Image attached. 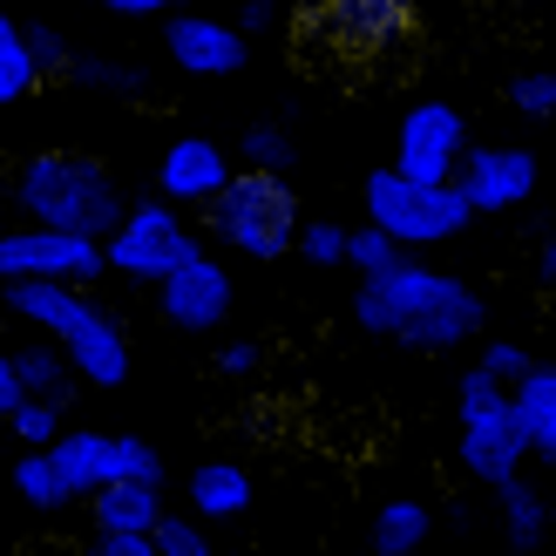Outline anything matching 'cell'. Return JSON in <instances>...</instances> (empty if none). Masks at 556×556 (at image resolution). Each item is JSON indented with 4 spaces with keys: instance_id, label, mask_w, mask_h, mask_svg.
Instances as JSON below:
<instances>
[{
    "instance_id": "4316f807",
    "label": "cell",
    "mask_w": 556,
    "mask_h": 556,
    "mask_svg": "<svg viewBox=\"0 0 556 556\" xmlns=\"http://www.w3.org/2000/svg\"><path fill=\"white\" fill-rule=\"evenodd\" d=\"M8 428H14V441H21V455H48L54 441H62V407H41V401H21L14 414H8Z\"/></svg>"
},
{
    "instance_id": "ac0fdd59",
    "label": "cell",
    "mask_w": 556,
    "mask_h": 556,
    "mask_svg": "<svg viewBox=\"0 0 556 556\" xmlns=\"http://www.w3.org/2000/svg\"><path fill=\"white\" fill-rule=\"evenodd\" d=\"M81 305H89V292H68V286H8V313L41 326L48 346L68 340V326L81 319Z\"/></svg>"
},
{
    "instance_id": "3957f363",
    "label": "cell",
    "mask_w": 556,
    "mask_h": 556,
    "mask_svg": "<svg viewBox=\"0 0 556 556\" xmlns=\"http://www.w3.org/2000/svg\"><path fill=\"white\" fill-rule=\"evenodd\" d=\"M211 231H217V244H231V252L252 258V265L292 258V238H299V198H292V184L286 177L238 170L225 184V198L211 204Z\"/></svg>"
},
{
    "instance_id": "ffe728a7",
    "label": "cell",
    "mask_w": 556,
    "mask_h": 556,
    "mask_svg": "<svg viewBox=\"0 0 556 556\" xmlns=\"http://www.w3.org/2000/svg\"><path fill=\"white\" fill-rule=\"evenodd\" d=\"M14 380H21V401H41V407H68V394H75L68 359H62V346H48V340L14 353Z\"/></svg>"
},
{
    "instance_id": "8fae6325",
    "label": "cell",
    "mask_w": 556,
    "mask_h": 556,
    "mask_svg": "<svg viewBox=\"0 0 556 556\" xmlns=\"http://www.w3.org/2000/svg\"><path fill=\"white\" fill-rule=\"evenodd\" d=\"M238 170H231V156L225 150H217L211 143V136H184V143H170V150H163V163H156V190H163V198L156 204H170L177 217L184 211H211L217 198H225V184H231Z\"/></svg>"
},
{
    "instance_id": "9a60e30c",
    "label": "cell",
    "mask_w": 556,
    "mask_h": 556,
    "mask_svg": "<svg viewBox=\"0 0 556 556\" xmlns=\"http://www.w3.org/2000/svg\"><path fill=\"white\" fill-rule=\"evenodd\" d=\"M163 516H170V509H163V489L109 482V489L89 495V530H96V536H150Z\"/></svg>"
},
{
    "instance_id": "2e32d148",
    "label": "cell",
    "mask_w": 556,
    "mask_h": 556,
    "mask_svg": "<svg viewBox=\"0 0 556 556\" xmlns=\"http://www.w3.org/2000/svg\"><path fill=\"white\" fill-rule=\"evenodd\" d=\"M509 407H516L522 448L543 455V462H556V367H543V359H536V367L509 387Z\"/></svg>"
},
{
    "instance_id": "7402d4cb",
    "label": "cell",
    "mask_w": 556,
    "mask_h": 556,
    "mask_svg": "<svg viewBox=\"0 0 556 556\" xmlns=\"http://www.w3.org/2000/svg\"><path fill=\"white\" fill-rule=\"evenodd\" d=\"M495 503H503V530H509L516 549H536V543L549 536V509H543V495L522 482V476L495 489Z\"/></svg>"
},
{
    "instance_id": "9c48e42d",
    "label": "cell",
    "mask_w": 556,
    "mask_h": 556,
    "mask_svg": "<svg viewBox=\"0 0 556 556\" xmlns=\"http://www.w3.org/2000/svg\"><path fill=\"white\" fill-rule=\"evenodd\" d=\"M536 150H522V143H468L462 156V170H455V190H462V204L468 211H522L536 198Z\"/></svg>"
},
{
    "instance_id": "8992f818",
    "label": "cell",
    "mask_w": 556,
    "mask_h": 556,
    "mask_svg": "<svg viewBox=\"0 0 556 556\" xmlns=\"http://www.w3.org/2000/svg\"><path fill=\"white\" fill-rule=\"evenodd\" d=\"M198 252H204L198 231H190L170 204H136V211H123V225L102 238V271H123L136 286H163V278L177 265H190Z\"/></svg>"
},
{
    "instance_id": "44dd1931",
    "label": "cell",
    "mask_w": 556,
    "mask_h": 556,
    "mask_svg": "<svg viewBox=\"0 0 556 556\" xmlns=\"http://www.w3.org/2000/svg\"><path fill=\"white\" fill-rule=\"evenodd\" d=\"M434 530V516L428 503H414V495H394V503H380L374 509V556H414L428 543Z\"/></svg>"
},
{
    "instance_id": "f1b7e54d",
    "label": "cell",
    "mask_w": 556,
    "mask_h": 556,
    "mask_svg": "<svg viewBox=\"0 0 556 556\" xmlns=\"http://www.w3.org/2000/svg\"><path fill=\"white\" fill-rule=\"evenodd\" d=\"M292 252L305 265H346V225H332V217H305L299 238H292Z\"/></svg>"
},
{
    "instance_id": "4dcf8cb0",
    "label": "cell",
    "mask_w": 556,
    "mask_h": 556,
    "mask_svg": "<svg viewBox=\"0 0 556 556\" xmlns=\"http://www.w3.org/2000/svg\"><path fill=\"white\" fill-rule=\"evenodd\" d=\"M150 549L156 556H217L211 536H204V522H190V516H163L150 530Z\"/></svg>"
},
{
    "instance_id": "5bb4252c",
    "label": "cell",
    "mask_w": 556,
    "mask_h": 556,
    "mask_svg": "<svg viewBox=\"0 0 556 556\" xmlns=\"http://www.w3.org/2000/svg\"><path fill=\"white\" fill-rule=\"evenodd\" d=\"M319 27H332L346 54H380V48L407 41L421 21H414V8H401V0H332L319 14Z\"/></svg>"
},
{
    "instance_id": "836d02e7",
    "label": "cell",
    "mask_w": 556,
    "mask_h": 556,
    "mask_svg": "<svg viewBox=\"0 0 556 556\" xmlns=\"http://www.w3.org/2000/svg\"><path fill=\"white\" fill-rule=\"evenodd\" d=\"M346 265H353L359 278H374V271H387V265H401V252H394L380 231L359 225V231H346Z\"/></svg>"
},
{
    "instance_id": "6da1fadb",
    "label": "cell",
    "mask_w": 556,
    "mask_h": 556,
    "mask_svg": "<svg viewBox=\"0 0 556 556\" xmlns=\"http://www.w3.org/2000/svg\"><path fill=\"white\" fill-rule=\"evenodd\" d=\"M353 319H359V332H374V340H401L414 353H448V346L482 332L489 299L476 286H462L455 271L401 258V265H387L374 278H359Z\"/></svg>"
},
{
    "instance_id": "d6a6232c",
    "label": "cell",
    "mask_w": 556,
    "mask_h": 556,
    "mask_svg": "<svg viewBox=\"0 0 556 556\" xmlns=\"http://www.w3.org/2000/svg\"><path fill=\"white\" fill-rule=\"evenodd\" d=\"M530 367H536V359L522 353L516 340H482V359H476V374H482V380H495V387H516V380L530 374Z\"/></svg>"
},
{
    "instance_id": "8d00e7d4",
    "label": "cell",
    "mask_w": 556,
    "mask_h": 556,
    "mask_svg": "<svg viewBox=\"0 0 556 556\" xmlns=\"http://www.w3.org/2000/svg\"><path fill=\"white\" fill-rule=\"evenodd\" d=\"M102 14H109V21H163L170 8H163V0H109Z\"/></svg>"
},
{
    "instance_id": "f546056e",
    "label": "cell",
    "mask_w": 556,
    "mask_h": 556,
    "mask_svg": "<svg viewBox=\"0 0 556 556\" xmlns=\"http://www.w3.org/2000/svg\"><path fill=\"white\" fill-rule=\"evenodd\" d=\"M21 48H27V62H35V75H41V81H48V75H68V68H75L68 41L54 35V27H41V21H27V27H21Z\"/></svg>"
},
{
    "instance_id": "cb8c5ba5",
    "label": "cell",
    "mask_w": 556,
    "mask_h": 556,
    "mask_svg": "<svg viewBox=\"0 0 556 556\" xmlns=\"http://www.w3.org/2000/svg\"><path fill=\"white\" fill-rule=\"evenodd\" d=\"M109 482H136V489H163V455L136 434H109Z\"/></svg>"
},
{
    "instance_id": "e0dca14e",
    "label": "cell",
    "mask_w": 556,
    "mask_h": 556,
    "mask_svg": "<svg viewBox=\"0 0 556 556\" xmlns=\"http://www.w3.org/2000/svg\"><path fill=\"white\" fill-rule=\"evenodd\" d=\"M48 462H54V476H62L68 503L109 489V434L102 428H62V441L48 448Z\"/></svg>"
},
{
    "instance_id": "30bf717a",
    "label": "cell",
    "mask_w": 556,
    "mask_h": 556,
    "mask_svg": "<svg viewBox=\"0 0 556 556\" xmlns=\"http://www.w3.org/2000/svg\"><path fill=\"white\" fill-rule=\"evenodd\" d=\"M231 299H238V286H231V271L211 252H198L190 265H177L156 286V305H163V319H170L177 332H217L231 319Z\"/></svg>"
},
{
    "instance_id": "484cf974",
    "label": "cell",
    "mask_w": 556,
    "mask_h": 556,
    "mask_svg": "<svg viewBox=\"0 0 556 556\" xmlns=\"http://www.w3.org/2000/svg\"><path fill=\"white\" fill-rule=\"evenodd\" d=\"M14 489H21V503L41 509V516L68 509V489H62V476H54L48 455H21V462H14Z\"/></svg>"
},
{
    "instance_id": "d590c367",
    "label": "cell",
    "mask_w": 556,
    "mask_h": 556,
    "mask_svg": "<svg viewBox=\"0 0 556 556\" xmlns=\"http://www.w3.org/2000/svg\"><path fill=\"white\" fill-rule=\"evenodd\" d=\"M81 556H156V549H150V536H96V530H89Z\"/></svg>"
},
{
    "instance_id": "d6986e66",
    "label": "cell",
    "mask_w": 556,
    "mask_h": 556,
    "mask_svg": "<svg viewBox=\"0 0 556 556\" xmlns=\"http://www.w3.org/2000/svg\"><path fill=\"white\" fill-rule=\"evenodd\" d=\"M190 509H198L204 522H231L252 509V476H244L238 462H204L190 468Z\"/></svg>"
},
{
    "instance_id": "e575fe53",
    "label": "cell",
    "mask_w": 556,
    "mask_h": 556,
    "mask_svg": "<svg viewBox=\"0 0 556 556\" xmlns=\"http://www.w3.org/2000/svg\"><path fill=\"white\" fill-rule=\"evenodd\" d=\"M211 367L225 374V380H258V374H265V346H258V340H217Z\"/></svg>"
},
{
    "instance_id": "74e56055",
    "label": "cell",
    "mask_w": 556,
    "mask_h": 556,
    "mask_svg": "<svg viewBox=\"0 0 556 556\" xmlns=\"http://www.w3.org/2000/svg\"><path fill=\"white\" fill-rule=\"evenodd\" d=\"M21 407V380H14V353H0V428H8V414Z\"/></svg>"
},
{
    "instance_id": "5b68a950",
    "label": "cell",
    "mask_w": 556,
    "mask_h": 556,
    "mask_svg": "<svg viewBox=\"0 0 556 556\" xmlns=\"http://www.w3.org/2000/svg\"><path fill=\"white\" fill-rule=\"evenodd\" d=\"M455 421H462V468L476 482H516L530 448H522V428H516V407H509V387L482 380L476 367L462 374V401H455Z\"/></svg>"
},
{
    "instance_id": "52a82bcc",
    "label": "cell",
    "mask_w": 556,
    "mask_h": 556,
    "mask_svg": "<svg viewBox=\"0 0 556 556\" xmlns=\"http://www.w3.org/2000/svg\"><path fill=\"white\" fill-rule=\"evenodd\" d=\"M102 278V244L96 238H62V231H0V286H96Z\"/></svg>"
},
{
    "instance_id": "7a4b0ae2",
    "label": "cell",
    "mask_w": 556,
    "mask_h": 556,
    "mask_svg": "<svg viewBox=\"0 0 556 556\" xmlns=\"http://www.w3.org/2000/svg\"><path fill=\"white\" fill-rule=\"evenodd\" d=\"M14 204L27 211V225H35V231L96 238V244L116 231L123 211H129L116 177H109L96 156H81V150H41V156H27L21 177H14Z\"/></svg>"
},
{
    "instance_id": "83f0119b",
    "label": "cell",
    "mask_w": 556,
    "mask_h": 556,
    "mask_svg": "<svg viewBox=\"0 0 556 556\" xmlns=\"http://www.w3.org/2000/svg\"><path fill=\"white\" fill-rule=\"evenodd\" d=\"M81 89H109V96H143V68H129V62H102V54H81V62L68 68Z\"/></svg>"
},
{
    "instance_id": "d4e9b609",
    "label": "cell",
    "mask_w": 556,
    "mask_h": 556,
    "mask_svg": "<svg viewBox=\"0 0 556 556\" xmlns=\"http://www.w3.org/2000/svg\"><path fill=\"white\" fill-rule=\"evenodd\" d=\"M238 156H244V170H252V177H286V163L299 150H292V136L278 129V123H252V129H244V143H238Z\"/></svg>"
},
{
    "instance_id": "ba28073f",
    "label": "cell",
    "mask_w": 556,
    "mask_h": 556,
    "mask_svg": "<svg viewBox=\"0 0 556 556\" xmlns=\"http://www.w3.org/2000/svg\"><path fill=\"white\" fill-rule=\"evenodd\" d=\"M462 156H468V123H462V109H455V102H414L407 116H401L394 163H387V170L407 177V184L441 190V184H455Z\"/></svg>"
},
{
    "instance_id": "7c38bea8",
    "label": "cell",
    "mask_w": 556,
    "mask_h": 556,
    "mask_svg": "<svg viewBox=\"0 0 556 556\" xmlns=\"http://www.w3.org/2000/svg\"><path fill=\"white\" fill-rule=\"evenodd\" d=\"M62 359H68L75 387H123L129 380V332H123V319L89 299L81 319L68 326V340H62Z\"/></svg>"
},
{
    "instance_id": "f35d334b",
    "label": "cell",
    "mask_w": 556,
    "mask_h": 556,
    "mask_svg": "<svg viewBox=\"0 0 556 556\" xmlns=\"http://www.w3.org/2000/svg\"><path fill=\"white\" fill-rule=\"evenodd\" d=\"M265 27H278V8H271V0H252L244 21H238V35H265Z\"/></svg>"
},
{
    "instance_id": "603a6c76",
    "label": "cell",
    "mask_w": 556,
    "mask_h": 556,
    "mask_svg": "<svg viewBox=\"0 0 556 556\" xmlns=\"http://www.w3.org/2000/svg\"><path fill=\"white\" fill-rule=\"evenodd\" d=\"M35 89H41V75H35V62H27V48H21V21L0 14V109L27 102Z\"/></svg>"
},
{
    "instance_id": "1f68e13d",
    "label": "cell",
    "mask_w": 556,
    "mask_h": 556,
    "mask_svg": "<svg viewBox=\"0 0 556 556\" xmlns=\"http://www.w3.org/2000/svg\"><path fill=\"white\" fill-rule=\"evenodd\" d=\"M516 116H530V123H549L556 116V68H530V75H516Z\"/></svg>"
},
{
    "instance_id": "4fadbf2b",
    "label": "cell",
    "mask_w": 556,
    "mask_h": 556,
    "mask_svg": "<svg viewBox=\"0 0 556 556\" xmlns=\"http://www.w3.org/2000/svg\"><path fill=\"white\" fill-rule=\"evenodd\" d=\"M163 48L184 75H204V81H225L244 68V35L231 21H211V14H163Z\"/></svg>"
},
{
    "instance_id": "277c9868",
    "label": "cell",
    "mask_w": 556,
    "mask_h": 556,
    "mask_svg": "<svg viewBox=\"0 0 556 556\" xmlns=\"http://www.w3.org/2000/svg\"><path fill=\"white\" fill-rule=\"evenodd\" d=\"M359 204H367V231H380L401 258L414 252V244H448V238H462L468 217H476V211L462 204L455 184L428 190V184H407L394 170H374L367 190H359Z\"/></svg>"
}]
</instances>
